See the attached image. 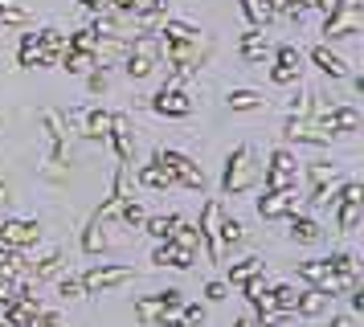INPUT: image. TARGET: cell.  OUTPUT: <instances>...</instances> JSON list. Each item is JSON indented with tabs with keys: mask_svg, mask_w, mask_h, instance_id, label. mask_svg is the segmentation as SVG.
I'll return each instance as SVG.
<instances>
[{
	"mask_svg": "<svg viewBox=\"0 0 364 327\" xmlns=\"http://www.w3.org/2000/svg\"><path fill=\"white\" fill-rule=\"evenodd\" d=\"M270 82L274 86H295L299 78H303V49L299 45H279L274 53H270Z\"/></svg>",
	"mask_w": 364,
	"mask_h": 327,
	"instance_id": "obj_11",
	"label": "cell"
},
{
	"mask_svg": "<svg viewBox=\"0 0 364 327\" xmlns=\"http://www.w3.org/2000/svg\"><path fill=\"white\" fill-rule=\"evenodd\" d=\"M233 327H254V319H250V315H242V319H237Z\"/></svg>",
	"mask_w": 364,
	"mask_h": 327,
	"instance_id": "obj_52",
	"label": "cell"
},
{
	"mask_svg": "<svg viewBox=\"0 0 364 327\" xmlns=\"http://www.w3.org/2000/svg\"><path fill=\"white\" fill-rule=\"evenodd\" d=\"M9 205H13V188L0 180V209H9Z\"/></svg>",
	"mask_w": 364,
	"mask_h": 327,
	"instance_id": "obj_49",
	"label": "cell"
},
{
	"mask_svg": "<svg viewBox=\"0 0 364 327\" xmlns=\"http://www.w3.org/2000/svg\"><path fill=\"white\" fill-rule=\"evenodd\" d=\"M62 266H66V258H62V250H50V254H46L41 262H37L33 270H25V274H33L37 282H46V278L62 274Z\"/></svg>",
	"mask_w": 364,
	"mask_h": 327,
	"instance_id": "obj_35",
	"label": "cell"
},
{
	"mask_svg": "<svg viewBox=\"0 0 364 327\" xmlns=\"http://www.w3.org/2000/svg\"><path fill=\"white\" fill-rule=\"evenodd\" d=\"M66 123H74L86 139H107V135H111V111H102V107H90V111H70Z\"/></svg>",
	"mask_w": 364,
	"mask_h": 327,
	"instance_id": "obj_13",
	"label": "cell"
},
{
	"mask_svg": "<svg viewBox=\"0 0 364 327\" xmlns=\"http://www.w3.org/2000/svg\"><path fill=\"white\" fill-rule=\"evenodd\" d=\"M17 62L25 65V70H29V65H58L50 53H46V45H41V33H25V37H21V58Z\"/></svg>",
	"mask_w": 364,
	"mask_h": 327,
	"instance_id": "obj_19",
	"label": "cell"
},
{
	"mask_svg": "<svg viewBox=\"0 0 364 327\" xmlns=\"http://www.w3.org/2000/svg\"><path fill=\"white\" fill-rule=\"evenodd\" d=\"M37 315H41V303H37V291L33 286H25V291H17V299L4 307V323H13V327H25V323H33Z\"/></svg>",
	"mask_w": 364,
	"mask_h": 327,
	"instance_id": "obj_17",
	"label": "cell"
},
{
	"mask_svg": "<svg viewBox=\"0 0 364 327\" xmlns=\"http://www.w3.org/2000/svg\"><path fill=\"white\" fill-rule=\"evenodd\" d=\"M107 139L115 144L119 164H132L135 160V123H132V114H111V135H107Z\"/></svg>",
	"mask_w": 364,
	"mask_h": 327,
	"instance_id": "obj_15",
	"label": "cell"
},
{
	"mask_svg": "<svg viewBox=\"0 0 364 327\" xmlns=\"http://www.w3.org/2000/svg\"><path fill=\"white\" fill-rule=\"evenodd\" d=\"M303 205H307V196L295 188H279V193H266L262 200H258V217L262 221H282V217H299L303 213Z\"/></svg>",
	"mask_w": 364,
	"mask_h": 327,
	"instance_id": "obj_8",
	"label": "cell"
},
{
	"mask_svg": "<svg viewBox=\"0 0 364 327\" xmlns=\"http://www.w3.org/2000/svg\"><path fill=\"white\" fill-rule=\"evenodd\" d=\"M299 278H303L307 286H315V291H323L328 299H336V294H348V291H352V286H344V282L336 278V270L328 266V258L299 262Z\"/></svg>",
	"mask_w": 364,
	"mask_h": 327,
	"instance_id": "obj_9",
	"label": "cell"
},
{
	"mask_svg": "<svg viewBox=\"0 0 364 327\" xmlns=\"http://www.w3.org/2000/svg\"><path fill=\"white\" fill-rule=\"evenodd\" d=\"M62 70H70V74H90L95 70V53H74V49H66L62 53Z\"/></svg>",
	"mask_w": 364,
	"mask_h": 327,
	"instance_id": "obj_40",
	"label": "cell"
},
{
	"mask_svg": "<svg viewBox=\"0 0 364 327\" xmlns=\"http://www.w3.org/2000/svg\"><path fill=\"white\" fill-rule=\"evenodd\" d=\"M86 86H90V95H102V90H107V70H90Z\"/></svg>",
	"mask_w": 364,
	"mask_h": 327,
	"instance_id": "obj_44",
	"label": "cell"
},
{
	"mask_svg": "<svg viewBox=\"0 0 364 327\" xmlns=\"http://www.w3.org/2000/svg\"><path fill=\"white\" fill-rule=\"evenodd\" d=\"M78 278H82L86 294H102V291H115V286H127L135 278V270L132 266H119V262H102V266H90Z\"/></svg>",
	"mask_w": 364,
	"mask_h": 327,
	"instance_id": "obj_7",
	"label": "cell"
},
{
	"mask_svg": "<svg viewBox=\"0 0 364 327\" xmlns=\"http://www.w3.org/2000/svg\"><path fill=\"white\" fill-rule=\"evenodd\" d=\"M225 102H230V111H258L266 98L258 95V90H230V98H225Z\"/></svg>",
	"mask_w": 364,
	"mask_h": 327,
	"instance_id": "obj_38",
	"label": "cell"
},
{
	"mask_svg": "<svg viewBox=\"0 0 364 327\" xmlns=\"http://www.w3.org/2000/svg\"><path fill=\"white\" fill-rule=\"evenodd\" d=\"M111 225H99V221H90L86 225V233H82V250L86 254H102L107 245H111V233H107Z\"/></svg>",
	"mask_w": 364,
	"mask_h": 327,
	"instance_id": "obj_33",
	"label": "cell"
},
{
	"mask_svg": "<svg viewBox=\"0 0 364 327\" xmlns=\"http://www.w3.org/2000/svg\"><path fill=\"white\" fill-rule=\"evenodd\" d=\"M360 29H364V9L360 4H340V9H331L328 21H323V37H328V41L356 37Z\"/></svg>",
	"mask_w": 364,
	"mask_h": 327,
	"instance_id": "obj_10",
	"label": "cell"
},
{
	"mask_svg": "<svg viewBox=\"0 0 364 327\" xmlns=\"http://www.w3.org/2000/svg\"><path fill=\"white\" fill-rule=\"evenodd\" d=\"M348 294H352V311H364V291L360 286H352Z\"/></svg>",
	"mask_w": 364,
	"mask_h": 327,
	"instance_id": "obj_50",
	"label": "cell"
},
{
	"mask_svg": "<svg viewBox=\"0 0 364 327\" xmlns=\"http://www.w3.org/2000/svg\"><path fill=\"white\" fill-rule=\"evenodd\" d=\"M328 327H352V315H336V319H331Z\"/></svg>",
	"mask_w": 364,
	"mask_h": 327,
	"instance_id": "obj_51",
	"label": "cell"
},
{
	"mask_svg": "<svg viewBox=\"0 0 364 327\" xmlns=\"http://www.w3.org/2000/svg\"><path fill=\"white\" fill-rule=\"evenodd\" d=\"M95 45H99V33L90 29V25L66 37V49H74V53H95Z\"/></svg>",
	"mask_w": 364,
	"mask_h": 327,
	"instance_id": "obj_39",
	"label": "cell"
},
{
	"mask_svg": "<svg viewBox=\"0 0 364 327\" xmlns=\"http://www.w3.org/2000/svg\"><path fill=\"white\" fill-rule=\"evenodd\" d=\"M0 25H9V29H29V25H33V13H29L21 0H0Z\"/></svg>",
	"mask_w": 364,
	"mask_h": 327,
	"instance_id": "obj_26",
	"label": "cell"
},
{
	"mask_svg": "<svg viewBox=\"0 0 364 327\" xmlns=\"http://www.w3.org/2000/svg\"><path fill=\"white\" fill-rule=\"evenodd\" d=\"M270 303H274V311H282V315H295L299 291L291 286V282H279V286H270Z\"/></svg>",
	"mask_w": 364,
	"mask_h": 327,
	"instance_id": "obj_32",
	"label": "cell"
},
{
	"mask_svg": "<svg viewBox=\"0 0 364 327\" xmlns=\"http://www.w3.org/2000/svg\"><path fill=\"white\" fill-rule=\"evenodd\" d=\"M193 262H197L193 254L176 250L172 242H160V245H156V254H151V266H172V270H188Z\"/></svg>",
	"mask_w": 364,
	"mask_h": 327,
	"instance_id": "obj_24",
	"label": "cell"
},
{
	"mask_svg": "<svg viewBox=\"0 0 364 327\" xmlns=\"http://www.w3.org/2000/svg\"><path fill=\"white\" fill-rule=\"evenodd\" d=\"M266 172H279V176H295V180H299V160L287 151V147H279V151H270Z\"/></svg>",
	"mask_w": 364,
	"mask_h": 327,
	"instance_id": "obj_37",
	"label": "cell"
},
{
	"mask_svg": "<svg viewBox=\"0 0 364 327\" xmlns=\"http://www.w3.org/2000/svg\"><path fill=\"white\" fill-rule=\"evenodd\" d=\"M282 135H287L291 144H311V147H328V144L340 139V131H331L323 119H295V114H287Z\"/></svg>",
	"mask_w": 364,
	"mask_h": 327,
	"instance_id": "obj_4",
	"label": "cell"
},
{
	"mask_svg": "<svg viewBox=\"0 0 364 327\" xmlns=\"http://www.w3.org/2000/svg\"><path fill=\"white\" fill-rule=\"evenodd\" d=\"M242 13L250 16V25H254V29H266V25L274 21V9H270V0H242Z\"/></svg>",
	"mask_w": 364,
	"mask_h": 327,
	"instance_id": "obj_34",
	"label": "cell"
},
{
	"mask_svg": "<svg viewBox=\"0 0 364 327\" xmlns=\"http://www.w3.org/2000/svg\"><path fill=\"white\" fill-rule=\"evenodd\" d=\"M41 242V225L37 221H0V245H13V250H29Z\"/></svg>",
	"mask_w": 364,
	"mask_h": 327,
	"instance_id": "obj_14",
	"label": "cell"
},
{
	"mask_svg": "<svg viewBox=\"0 0 364 327\" xmlns=\"http://www.w3.org/2000/svg\"><path fill=\"white\" fill-rule=\"evenodd\" d=\"M119 221H123V229H144L148 213H144V205H139V200H127V205H123V213H119Z\"/></svg>",
	"mask_w": 364,
	"mask_h": 327,
	"instance_id": "obj_42",
	"label": "cell"
},
{
	"mask_svg": "<svg viewBox=\"0 0 364 327\" xmlns=\"http://www.w3.org/2000/svg\"><path fill=\"white\" fill-rule=\"evenodd\" d=\"M291 237H295V242H303V245H315V242H323V225L299 213V217H291Z\"/></svg>",
	"mask_w": 364,
	"mask_h": 327,
	"instance_id": "obj_28",
	"label": "cell"
},
{
	"mask_svg": "<svg viewBox=\"0 0 364 327\" xmlns=\"http://www.w3.org/2000/svg\"><path fill=\"white\" fill-rule=\"evenodd\" d=\"M78 4H82V9H90L95 16H99V13H107V0H78Z\"/></svg>",
	"mask_w": 364,
	"mask_h": 327,
	"instance_id": "obj_48",
	"label": "cell"
},
{
	"mask_svg": "<svg viewBox=\"0 0 364 327\" xmlns=\"http://www.w3.org/2000/svg\"><path fill=\"white\" fill-rule=\"evenodd\" d=\"M262 184V164L254 156V147L250 144H237L230 151V160H225V176H221V193L225 196H242L250 188H258Z\"/></svg>",
	"mask_w": 364,
	"mask_h": 327,
	"instance_id": "obj_1",
	"label": "cell"
},
{
	"mask_svg": "<svg viewBox=\"0 0 364 327\" xmlns=\"http://www.w3.org/2000/svg\"><path fill=\"white\" fill-rule=\"evenodd\" d=\"M237 53H242V62H250V65H266L270 62V53H274V49L266 45V37L258 29L254 33H246V37H242V45H237Z\"/></svg>",
	"mask_w": 364,
	"mask_h": 327,
	"instance_id": "obj_20",
	"label": "cell"
},
{
	"mask_svg": "<svg viewBox=\"0 0 364 327\" xmlns=\"http://www.w3.org/2000/svg\"><path fill=\"white\" fill-rule=\"evenodd\" d=\"M151 111H156V114H164V119H184V114L193 111V98L184 95V90L160 86V90L151 95Z\"/></svg>",
	"mask_w": 364,
	"mask_h": 327,
	"instance_id": "obj_16",
	"label": "cell"
},
{
	"mask_svg": "<svg viewBox=\"0 0 364 327\" xmlns=\"http://www.w3.org/2000/svg\"><path fill=\"white\" fill-rule=\"evenodd\" d=\"M225 294H230V286H225V282H209V286H205V299H209V303H221Z\"/></svg>",
	"mask_w": 364,
	"mask_h": 327,
	"instance_id": "obj_45",
	"label": "cell"
},
{
	"mask_svg": "<svg viewBox=\"0 0 364 327\" xmlns=\"http://www.w3.org/2000/svg\"><path fill=\"white\" fill-rule=\"evenodd\" d=\"M307 58H311V62L319 65L328 78H348V62H344V58H340V53H336L331 45H315Z\"/></svg>",
	"mask_w": 364,
	"mask_h": 327,
	"instance_id": "obj_21",
	"label": "cell"
},
{
	"mask_svg": "<svg viewBox=\"0 0 364 327\" xmlns=\"http://www.w3.org/2000/svg\"><path fill=\"white\" fill-rule=\"evenodd\" d=\"M328 311V294L323 291H299V307H295V315H303V319H315V315H323Z\"/></svg>",
	"mask_w": 364,
	"mask_h": 327,
	"instance_id": "obj_30",
	"label": "cell"
},
{
	"mask_svg": "<svg viewBox=\"0 0 364 327\" xmlns=\"http://www.w3.org/2000/svg\"><path fill=\"white\" fill-rule=\"evenodd\" d=\"M266 266H262V258H242V262H230V286H242V282H250L254 274H262Z\"/></svg>",
	"mask_w": 364,
	"mask_h": 327,
	"instance_id": "obj_31",
	"label": "cell"
},
{
	"mask_svg": "<svg viewBox=\"0 0 364 327\" xmlns=\"http://www.w3.org/2000/svg\"><path fill=\"white\" fill-rule=\"evenodd\" d=\"M139 184H144V188H172L176 180H172L160 164L151 160V164H144V168H139Z\"/></svg>",
	"mask_w": 364,
	"mask_h": 327,
	"instance_id": "obj_36",
	"label": "cell"
},
{
	"mask_svg": "<svg viewBox=\"0 0 364 327\" xmlns=\"http://www.w3.org/2000/svg\"><path fill=\"white\" fill-rule=\"evenodd\" d=\"M168 242L176 245V250H184V254H193V258H197L200 233H197V225H188V221H181V217H176V229H172V237H168Z\"/></svg>",
	"mask_w": 364,
	"mask_h": 327,
	"instance_id": "obj_29",
	"label": "cell"
},
{
	"mask_svg": "<svg viewBox=\"0 0 364 327\" xmlns=\"http://www.w3.org/2000/svg\"><path fill=\"white\" fill-rule=\"evenodd\" d=\"M221 221H225V205L221 200H205V209H200V225H197V233H200V245L209 250V258H213V237H217V229H221Z\"/></svg>",
	"mask_w": 364,
	"mask_h": 327,
	"instance_id": "obj_18",
	"label": "cell"
},
{
	"mask_svg": "<svg viewBox=\"0 0 364 327\" xmlns=\"http://www.w3.org/2000/svg\"><path fill=\"white\" fill-rule=\"evenodd\" d=\"M151 160L160 164V168H164L168 176L176 180V184H184V188H205V172H200L197 164L188 160V156H184V151H172V147H160V151H156V156H151Z\"/></svg>",
	"mask_w": 364,
	"mask_h": 327,
	"instance_id": "obj_3",
	"label": "cell"
},
{
	"mask_svg": "<svg viewBox=\"0 0 364 327\" xmlns=\"http://www.w3.org/2000/svg\"><path fill=\"white\" fill-rule=\"evenodd\" d=\"M37 327H66V323H62L58 311H41V315H37Z\"/></svg>",
	"mask_w": 364,
	"mask_h": 327,
	"instance_id": "obj_47",
	"label": "cell"
},
{
	"mask_svg": "<svg viewBox=\"0 0 364 327\" xmlns=\"http://www.w3.org/2000/svg\"><path fill=\"white\" fill-rule=\"evenodd\" d=\"M160 65V41L156 33H135V41H127V53H123V70L132 82L151 78V70Z\"/></svg>",
	"mask_w": 364,
	"mask_h": 327,
	"instance_id": "obj_2",
	"label": "cell"
},
{
	"mask_svg": "<svg viewBox=\"0 0 364 327\" xmlns=\"http://www.w3.org/2000/svg\"><path fill=\"white\" fill-rule=\"evenodd\" d=\"M58 291H62V299H86V286L78 274H66L62 282H58Z\"/></svg>",
	"mask_w": 364,
	"mask_h": 327,
	"instance_id": "obj_43",
	"label": "cell"
},
{
	"mask_svg": "<svg viewBox=\"0 0 364 327\" xmlns=\"http://www.w3.org/2000/svg\"><path fill=\"white\" fill-rule=\"evenodd\" d=\"M0 327H13V323H4V319H0Z\"/></svg>",
	"mask_w": 364,
	"mask_h": 327,
	"instance_id": "obj_53",
	"label": "cell"
},
{
	"mask_svg": "<svg viewBox=\"0 0 364 327\" xmlns=\"http://www.w3.org/2000/svg\"><path fill=\"white\" fill-rule=\"evenodd\" d=\"M25 270H29V262H25V250L0 245V278H4V282H17Z\"/></svg>",
	"mask_w": 364,
	"mask_h": 327,
	"instance_id": "obj_23",
	"label": "cell"
},
{
	"mask_svg": "<svg viewBox=\"0 0 364 327\" xmlns=\"http://www.w3.org/2000/svg\"><path fill=\"white\" fill-rule=\"evenodd\" d=\"M328 266L336 270V278L344 282V286H360V262H356V254H348V250H340V254H331Z\"/></svg>",
	"mask_w": 364,
	"mask_h": 327,
	"instance_id": "obj_22",
	"label": "cell"
},
{
	"mask_svg": "<svg viewBox=\"0 0 364 327\" xmlns=\"http://www.w3.org/2000/svg\"><path fill=\"white\" fill-rule=\"evenodd\" d=\"M172 303H184L176 286H168V291H156V294H148V299H139V303H135V319H144V323L160 327V319H164V311L172 307Z\"/></svg>",
	"mask_w": 364,
	"mask_h": 327,
	"instance_id": "obj_12",
	"label": "cell"
},
{
	"mask_svg": "<svg viewBox=\"0 0 364 327\" xmlns=\"http://www.w3.org/2000/svg\"><path fill=\"white\" fill-rule=\"evenodd\" d=\"M242 286H246L250 307H258V315H262V311H274V303H270V286H266V270L262 274H254L250 282H242Z\"/></svg>",
	"mask_w": 364,
	"mask_h": 327,
	"instance_id": "obj_27",
	"label": "cell"
},
{
	"mask_svg": "<svg viewBox=\"0 0 364 327\" xmlns=\"http://www.w3.org/2000/svg\"><path fill=\"white\" fill-rule=\"evenodd\" d=\"M13 299H17V282H4V278H0V307H9Z\"/></svg>",
	"mask_w": 364,
	"mask_h": 327,
	"instance_id": "obj_46",
	"label": "cell"
},
{
	"mask_svg": "<svg viewBox=\"0 0 364 327\" xmlns=\"http://www.w3.org/2000/svg\"><path fill=\"white\" fill-rule=\"evenodd\" d=\"M364 217V188L356 180H348L344 188L336 193V233H352Z\"/></svg>",
	"mask_w": 364,
	"mask_h": 327,
	"instance_id": "obj_5",
	"label": "cell"
},
{
	"mask_svg": "<svg viewBox=\"0 0 364 327\" xmlns=\"http://www.w3.org/2000/svg\"><path fill=\"white\" fill-rule=\"evenodd\" d=\"M144 229H148L156 242H168V237H172V229H176V217H164V213H156V217H148V221H144Z\"/></svg>",
	"mask_w": 364,
	"mask_h": 327,
	"instance_id": "obj_41",
	"label": "cell"
},
{
	"mask_svg": "<svg viewBox=\"0 0 364 327\" xmlns=\"http://www.w3.org/2000/svg\"><path fill=\"white\" fill-rule=\"evenodd\" d=\"M319 119H323L331 131H340V135H344V131H360V123H364L356 107H331V111L319 114Z\"/></svg>",
	"mask_w": 364,
	"mask_h": 327,
	"instance_id": "obj_25",
	"label": "cell"
},
{
	"mask_svg": "<svg viewBox=\"0 0 364 327\" xmlns=\"http://www.w3.org/2000/svg\"><path fill=\"white\" fill-rule=\"evenodd\" d=\"M336 180H340V164H331V160H315L307 164V184H311V205H336Z\"/></svg>",
	"mask_w": 364,
	"mask_h": 327,
	"instance_id": "obj_6",
	"label": "cell"
}]
</instances>
